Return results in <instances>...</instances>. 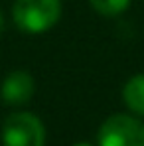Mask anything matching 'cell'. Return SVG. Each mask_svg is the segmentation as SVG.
Listing matches in <instances>:
<instances>
[{
    "instance_id": "6",
    "label": "cell",
    "mask_w": 144,
    "mask_h": 146,
    "mask_svg": "<svg viewBox=\"0 0 144 146\" xmlns=\"http://www.w3.org/2000/svg\"><path fill=\"white\" fill-rule=\"evenodd\" d=\"M91 8L105 18H115L128 10L130 0H89Z\"/></svg>"
},
{
    "instance_id": "4",
    "label": "cell",
    "mask_w": 144,
    "mask_h": 146,
    "mask_svg": "<svg viewBox=\"0 0 144 146\" xmlns=\"http://www.w3.org/2000/svg\"><path fill=\"white\" fill-rule=\"evenodd\" d=\"M34 91H36L34 77L28 71L18 69V71H12L4 77L2 87H0V97L10 107H20L34 97Z\"/></svg>"
},
{
    "instance_id": "5",
    "label": "cell",
    "mask_w": 144,
    "mask_h": 146,
    "mask_svg": "<svg viewBox=\"0 0 144 146\" xmlns=\"http://www.w3.org/2000/svg\"><path fill=\"white\" fill-rule=\"evenodd\" d=\"M124 105L138 117H144V73L130 77L122 87Z\"/></svg>"
},
{
    "instance_id": "7",
    "label": "cell",
    "mask_w": 144,
    "mask_h": 146,
    "mask_svg": "<svg viewBox=\"0 0 144 146\" xmlns=\"http://www.w3.org/2000/svg\"><path fill=\"white\" fill-rule=\"evenodd\" d=\"M4 26H6V22H4V16H2V12H0V34L4 32Z\"/></svg>"
},
{
    "instance_id": "2",
    "label": "cell",
    "mask_w": 144,
    "mask_h": 146,
    "mask_svg": "<svg viewBox=\"0 0 144 146\" xmlns=\"http://www.w3.org/2000/svg\"><path fill=\"white\" fill-rule=\"evenodd\" d=\"M97 142L99 146H144V122L124 113L111 115L99 126Z\"/></svg>"
},
{
    "instance_id": "8",
    "label": "cell",
    "mask_w": 144,
    "mask_h": 146,
    "mask_svg": "<svg viewBox=\"0 0 144 146\" xmlns=\"http://www.w3.org/2000/svg\"><path fill=\"white\" fill-rule=\"evenodd\" d=\"M75 146H93V144H89V142H79V144H75Z\"/></svg>"
},
{
    "instance_id": "3",
    "label": "cell",
    "mask_w": 144,
    "mask_h": 146,
    "mask_svg": "<svg viewBox=\"0 0 144 146\" xmlns=\"http://www.w3.org/2000/svg\"><path fill=\"white\" fill-rule=\"evenodd\" d=\"M4 146H46V126L32 113H12L2 124Z\"/></svg>"
},
{
    "instance_id": "1",
    "label": "cell",
    "mask_w": 144,
    "mask_h": 146,
    "mask_svg": "<svg viewBox=\"0 0 144 146\" xmlns=\"http://www.w3.org/2000/svg\"><path fill=\"white\" fill-rule=\"evenodd\" d=\"M61 0H16L12 6V20L24 34H44L61 18Z\"/></svg>"
}]
</instances>
